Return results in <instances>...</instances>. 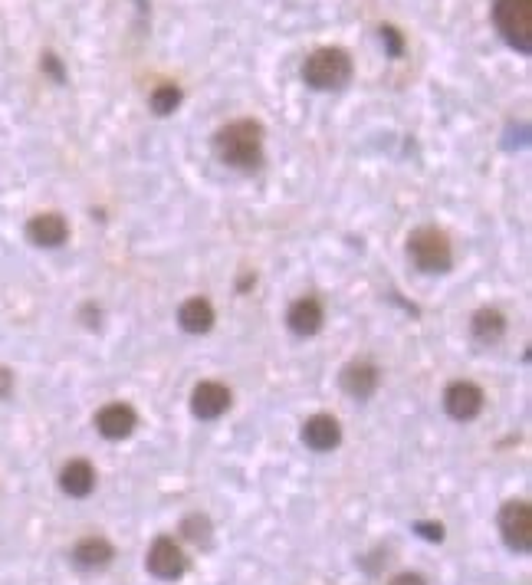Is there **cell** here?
Returning <instances> with one entry per match:
<instances>
[{
    "mask_svg": "<svg viewBox=\"0 0 532 585\" xmlns=\"http://www.w3.org/2000/svg\"><path fill=\"white\" fill-rule=\"evenodd\" d=\"M214 152L227 168L253 171L263 162V125L253 119H237L214 135Z\"/></svg>",
    "mask_w": 532,
    "mask_h": 585,
    "instance_id": "6da1fadb",
    "label": "cell"
},
{
    "mask_svg": "<svg viewBox=\"0 0 532 585\" xmlns=\"http://www.w3.org/2000/svg\"><path fill=\"white\" fill-rule=\"evenodd\" d=\"M303 79L309 89H319V93L342 89L352 79V56L339 47H322L309 53L303 63Z\"/></svg>",
    "mask_w": 532,
    "mask_h": 585,
    "instance_id": "7a4b0ae2",
    "label": "cell"
},
{
    "mask_svg": "<svg viewBox=\"0 0 532 585\" xmlns=\"http://www.w3.org/2000/svg\"><path fill=\"white\" fill-rule=\"evenodd\" d=\"M444 408L454 421H473L483 411V392L473 382H454L444 392Z\"/></svg>",
    "mask_w": 532,
    "mask_h": 585,
    "instance_id": "52a82bcc",
    "label": "cell"
},
{
    "mask_svg": "<svg viewBox=\"0 0 532 585\" xmlns=\"http://www.w3.org/2000/svg\"><path fill=\"white\" fill-rule=\"evenodd\" d=\"M181 530L191 543H207V539H211V520H207V516H188V520L181 523Z\"/></svg>",
    "mask_w": 532,
    "mask_h": 585,
    "instance_id": "d6986e66",
    "label": "cell"
},
{
    "mask_svg": "<svg viewBox=\"0 0 532 585\" xmlns=\"http://www.w3.org/2000/svg\"><path fill=\"white\" fill-rule=\"evenodd\" d=\"M230 408V388L221 385V382H201L194 388L191 395V411L198 415L201 421H214L221 418L224 411Z\"/></svg>",
    "mask_w": 532,
    "mask_h": 585,
    "instance_id": "ba28073f",
    "label": "cell"
},
{
    "mask_svg": "<svg viewBox=\"0 0 532 585\" xmlns=\"http://www.w3.org/2000/svg\"><path fill=\"white\" fill-rule=\"evenodd\" d=\"M381 43H385V53L391 56V60H398V56L404 53V37L398 33V27H391V24L381 27Z\"/></svg>",
    "mask_w": 532,
    "mask_h": 585,
    "instance_id": "ffe728a7",
    "label": "cell"
},
{
    "mask_svg": "<svg viewBox=\"0 0 532 585\" xmlns=\"http://www.w3.org/2000/svg\"><path fill=\"white\" fill-rule=\"evenodd\" d=\"M112 556H115V549H112L109 539H102V536L79 539L76 549H73V562L79 569H106Z\"/></svg>",
    "mask_w": 532,
    "mask_h": 585,
    "instance_id": "4fadbf2b",
    "label": "cell"
},
{
    "mask_svg": "<svg viewBox=\"0 0 532 585\" xmlns=\"http://www.w3.org/2000/svg\"><path fill=\"white\" fill-rule=\"evenodd\" d=\"M43 70L53 76V83H66L63 63H60V60H56V53H43Z\"/></svg>",
    "mask_w": 532,
    "mask_h": 585,
    "instance_id": "44dd1931",
    "label": "cell"
},
{
    "mask_svg": "<svg viewBox=\"0 0 532 585\" xmlns=\"http://www.w3.org/2000/svg\"><path fill=\"white\" fill-rule=\"evenodd\" d=\"M303 441H306V447H312V451H319V454L332 451V447H339V441H342L339 421H335L332 415H312L303 424Z\"/></svg>",
    "mask_w": 532,
    "mask_h": 585,
    "instance_id": "30bf717a",
    "label": "cell"
},
{
    "mask_svg": "<svg viewBox=\"0 0 532 585\" xmlns=\"http://www.w3.org/2000/svg\"><path fill=\"white\" fill-rule=\"evenodd\" d=\"M178 323L184 332H191V336H201V332L214 326V306L201 300V296H194V300H188L178 309Z\"/></svg>",
    "mask_w": 532,
    "mask_h": 585,
    "instance_id": "2e32d148",
    "label": "cell"
},
{
    "mask_svg": "<svg viewBox=\"0 0 532 585\" xmlns=\"http://www.w3.org/2000/svg\"><path fill=\"white\" fill-rule=\"evenodd\" d=\"M10 388H14V375H10L7 369H0V398H7Z\"/></svg>",
    "mask_w": 532,
    "mask_h": 585,
    "instance_id": "cb8c5ba5",
    "label": "cell"
},
{
    "mask_svg": "<svg viewBox=\"0 0 532 585\" xmlns=\"http://www.w3.org/2000/svg\"><path fill=\"white\" fill-rule=\"evenodd\" d=\"M27 237L37 247H60L63 240L69 237V224L63 221L60 214H37L27 224Z\"/></svg>",
    "mask_w": 532,
    "mask_h": 585,
    "instance_id": "7c38bea8",
    "label": "cell"
},
{
    "mask_svg": "<svg viewBox=\"0 0 532 585\" xmlns=\"http://www.w3.org/2000/svg\"><path fill=\"white\" fill-rule=\"evenodd\" d=\"M60 487H63V493H69V497L83 500L96 490V470H92L89 461H69L60 474Z\"/></svg>",
    "mask_w": 532,
    "mask_h": 585,
    "instance_id": "5bb4252c",
    "label": "cell"
},
{
    "mask_svg": "<svg viewBox=\"0 0 532 585\" xmlns=\"http://www.w3.org/2000/svg\"><path fill=\"white\" fill-rule=\"evenodd\" d=\"M408 254L414 260V267L424 273H447L450 263H454L450 240L444 231H437V227H418V231L408 237Z\"/></svg>",
    "mask_w": 532,
    "mask_h": 585,
    "instance_id": "277c9868",
    "label": "cell"
},
{
    "mask_svg": "<svg viewBox=\"0 0 532 585\" xmlns=\"http://www.w3.org/2000/svg\"><path fill=\"white\" fill-rule=\"evenodd\" d=\"M418 533L427 539H444V526L441 523H418Z\"/></svg>",
    "mask_w": 532,
    "mask_h": 585,
    "instance_id": "7402d4cb",
    "label": "cell"
},
{
    "mask_svg": "<svg viewBox=\"0 0 532 585\" xmlns=\"http://www.w3.org/2000/svg\"><path fill=\"white\" fill-rule=\"evenodd\" d=\"M342 388L349 392L352 398H372V392L378 388V369L368 362H352L345 365L342 372Z\"/></svg>",
    "mask_w": 532,
    "mask_h": 585,
    "instance_id": "9a60e30c",
    "label": "cell"
},
{
    "mask_svg": "<svg viewBox=\"0 0 532 585\" xmlns=\"http://www.w3.org/2000/svg\"><path fill=\"white\" fill-rule=\"evenodd\" d=\"M500 536L513 553L532 549V507L526 500H510L500 510Z\"/></svg>",
    "mask_w": 532,
    "mask_h": 585,
    "instance_id": "5b68a950",
    "label": "cell"
},
{
    "mask_svg": "<svg viewBox=\"0 0 532 585\" xmlns=\"http://www.w3.org/2000/svg\"><path fill=\"white\" fill-rule=\"evenodd\" d=\"M135 424H138V415L129 405H122V401H112V405H106L96 415V428H99L102 438H109V441L129 438V434L135 431Z\"/></svg>",
    "mask_w": 532,
    "mask_h": 585,
    "instance_id": "9c48e42d",
    "label": "cell"
},
{
    "mask_svg": "<svg viewBox=\"0 0 532 585\" xmlns=\"http://www.w3.org/2000/svg\"><path fill=\"white\" fill-rule=\"evenodd\" d=\"M506 332V319L503 313H496V309H480L477 316H473V339L477 342H487V346H493V342H500Z\"/></svg>",
    "mask_w": 532,
    "mask_h": 585,
    "instance_id": "e0dca14e",
    "label": "cell"
},
{
    "mask_svg": "<svg viewBox=\"0 0 532 585\" xmlns=\"http://www.w3.org/2000/svg\"><path fill=\"white\" fill-rule=\"evenodd\" d=\"M181 106V89L175 83H165V86H158L155 93H152V112L155 116H171Z\"/></svg>",
    "mask_w": 532,
    "mask_h": 585,
    "instance_id": "ac0fdd59",
    "label": "cell"
},
{
    "mask_svg": "<svg viewBox=\"0 0 532 585\" xmlns=\"http://www.w3.org/2000/svg\"><path fill=\"white\" fill-rule=\"evenodd\" d=\"M145 566L161 582H178L184 572H188V556L181 553V546L171 536H158L152 549H148Z\"/></svg>",
    "mask_w": 532,
    "mask_h": 585,
    "instance_id": "8992f818",
    "label": "cell"
},
{
    "mask_svg": "<svg viewBox=\"0 0 532 585\" xmlns=\"http://www.w3.org/2000/svg\"><path fill=\"white\" fill-rule=\"evenodd\" d=\"M493 24L516 53H532V0H493Z\"/></svg>",
    "mask_w": 532,
    "mask_h": 585,
    "instance_id": "3957f363",
    "label": "cell"
},
{
    "mask_svg": "<svg viewBox=\"0 0 532 585\" xmlns=\"http://www.w3.org/2000/svg\"><path fill=\"white\" fill-rule=\"evenodd\" d=\"M388 585H427L424 576H418V572H401V576H395Z\"/></svg>",
    "mask_w": 532,
    "mask_h": 585,
    "instance_id": "603a6c76",
    "label": "cell"
},
{
    "mask_svg": "<svg viewBox=\"0 0 532 585\" xmlns=\"http://www.w3.org/2000/svg\"><path fill=\"white\" fill-rule=\"evenodd\" d=\"M322 319H326L322 316V306H319V300H312V296L296 300L286 313V323L296 336H316V332L322 329Z\"/></svg>",
    "mask_w": 532,
    "mask_h": 585,
    "instance_id": "8fae6325",
    "label": "cell"
}]
</instances>
